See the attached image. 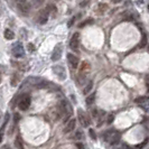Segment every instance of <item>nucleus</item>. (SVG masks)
<instances>
[{
  "label": "nucleus",
  "mask_w": 149,
  "mask_h": 149,
  "mask_svg": "<svg viewBox=\"0 0 149 149\" xmlns=\"http://www.w3.org/2000/svg\"><path fill=\"white\" fill-rule=\"evenodd\" d=\"M103 137H104V140L105 141H108L110 145H118L120 142V139H121V134H120L118 130H114V129H112V130H108V131H105L104 134H103Z\"/></svg>",
  "instance_id": "f257e3e1"
},
{
  "label": "nucleus",
  "mask_w": 149,
  "mask_h": 149,
  "mask_svg": "<svg viewBox=\"0 0 149 149\" xmlns=\"http://www.w3.org/2000/svg\"><path fill=\"white\" fill-rule=\"evenodd\" d=\"M60 109H61V112L62 113H64L65 114V118H70L71 116H72V107L70 104V102L67 101V100H62L60 102Z\"/></svg>",
  "instance_id": "f03ea898"
},
{
  "label": "nucleus",
  "mask_w": 149,
  "mask_h": 149,
  "mask_svg": "<svg viewBox=\"0 0 149 149\" xmlns=\"http://www.w3.org/2000/svg\"><path fill=\"white\" fill-rule=\"evenodd\" d=\"M11 53H13V55L15 57H17V58H20V57L25 56V49H24V47H22V45L20 43L14 44L13 48H11Z\"/></svg>",
  "instance_id": "7ed1b4c3"
},
{
  "label": "nucleus",
  "mask_w": 149,
  "mask_h": 149,
  "mask_svg": "<svg viewBox=\"0 0 149 149\" xmlns=\"http://www.w3.org/2000/svg\"><path fill=\"white\" fill-rule=\"evenodd\" d=\"M53 72L56 74V76L60 79L61 81H64L66 79V71L65 68L61 65H56V66H53Z\"/></svg>",
  "instance_id": "20e7f679"
},
{
  "label": "nucleus",
  "mask_w": 149,
  "mask_h": 149,
  "mask_svg": "<svg viewBox=\"0 0 149 149\" xmlns=\"http://www.w3.org/2000/svg\"><path fill=\"white\" fill-rule=\"evenodd\" d=\"M30 102H31V100H30L29 95H24V97L19 100V102H18V107H19V109H20V110L25 111V110H27V109L29 108Z\"/></svg>",
  "instance_id": "39448f33"
},
{
  "label": "nucleus",
  "mask_w": 149,
  "mask_h": 149,
  "mask_svg": "<svg viewBox=\"0 0 149 149\" xmlns=\"http://www.w3.org/2000/svg\"><path fill=\"white\" fill-rule=\"evenodd\" d=\"M77 118H79V121L81 122V125H82L83 127H88L90 125L89 118L86 117L85 112L83 111L82 109H79L77 110Z\"/></svg>",
  "instance_id": "423d86ee"
},
{
  "label": "nucleus",
  "mask_w": 149,
  "mask_h": 149,
  "mask_svg": "<svg viewBox=\"0 0 149 149\" xmlns=\"http://www.w3.org/2000/svg\"><path fill=\"white\" fill-rule=\"evenodd\" d=\"M62 53H63V45L62 44H57L56 47L54 48L52 54V61L53 62H56L58 61L62 57Z\"/></svg>",
  "instance_id": "0eeeda50"
},
{
  "label": "nucleus",
  "mask_w": 149,
  "mask_h": 149,
  "mask_svg": "<svg viewBox=\"0 0 149 149\" xmlns=\"http://www.w3.org/2000/svg\"><path fill=\"white\" fill-rule=\"evenodd\" d=\"M48 15H49V10L46 8V9H43L40 10L39 15H38V24L40 25H45L47 20H48Z\"/></svg>",
  "instance_id": "6e6552de"
},
{
  "label": "nucleus",
  "mask_w": 149,
  "mask_h": 149,
  "mask_svg": "<svg viewBox=\"0 0 149 149\" xmlns=\"http://www.w3.org/2000/svg\"><path fill=\"white\" fill-rule=\"evenodd\" d=\"M79 45H80V34H79V33H75L74 35L72 36V38H71L70 47H71L73 51H77Z\"/></svg>",
  "instance_id": "1a4fd4ad"
},
{
  "label": "nucleus",
  "mask_w": 149,
  "mask_h": 149,
  "mask_svg": "<svg viewBox=\"0 0 149 149\" xmlns=\"http://www.w3.org/2000/svg\"><path fill=\"white\" fill-rule=\"evenodd\" d=\"M67 61H68L70 65L73 67V68H76V67L79 66V57L73 55V54H71V53L67 54Z\"/></svg>",
  "instance_id": "9d476101"
},
{
  "label": "nucleus",
  "mask_w": 149,
  "mask_h": 149,
  "mask_svg": "<svg viewBox=\"0 0 149 149\" xmlns=\"http://www.w3.org/2000/svg\"><path fill=\"white\" fill-rule=\"evenodd\" d=\"M9 119H10V114L6 113L5 114V119H3V123H2V126L0 128V142L2 141V137H3V134H5V130H6V127H7Z\"/></svg>",
  "instance_id": "9b49d317"
},
{
  "label": "nucleus",
  "mask_w": 149,
  "mask_h": 149,
  "mask_svg": "<svg viewBox=\"0 0 149 149\" xmlns=\"http://www.w3.org/2000/svg\"><path fill=\"white\" fill-rule=\"evenodd\" d=\"M18 9H19V11H20L22 14L27 15V14L29 13V5H28L26 1H22V2L18 3Z\"/></svg>",
  "instance_id": "f8f14e48"
},
{
  "label": "nucleus",
  "mask_w": 149,
  "mask_h": 149,
  "mask_svg": "<svg viewBox=\"0 0 149 149\" xmlns=\"http://www.w3.org/2000/svg\"><path fill=\"white\" fill-rule=\"evenodd\" d=\"M75 126H76V120L75 119H71L67 121L66 126H65V129H64V132L67 134V132H71L72 130H74Z\"/></svg>",
  "instance_id": "ddd939ff"
},
{
  "label": "nucleus",
  "mask_w": 149,
  "mask_h": 149,
  "mask_svg": "<svg viewBox=\"0 0 149 149\" xmlns=\"http://www.w3.org/2000/svg\"><path fill=\"white\" fill-rule=\"evenodd\" d=\"M89 71H90V64H89V62H83L82 64H81L80 73H81V74H86V73H89Z\"/></svg>",
  "instance_id": "4468645a"
},
{
  "label": "nucleus",
  "mask_w": 149,
  "mask_h": 149,
  "mask_svg": "<svg viewBox=\"0 0 149 149\" xmlns=\"http://www.w3.org/2000/svg\"><path fill=\"white\" fill-rule=\"evenodd\" d=\"M148 101H149V97H139L134 100V102L137 104H140V105H143L145 103H147Z\"/></svg>",
  "instance_id": "2eb2a0df"
},
{
  "label": "nucleus",
  "mask_w": 149,
  "mask_h": 149,
  "mask_svg": "<svg viewBox=\"0 0 149 149\" xmlns=\"http://www.w3.org/2000/svg\"><path fill=\"white\" fill-rule=\"evenodd\" d=\"M15 147L17 149H24V143H22V140L20 138V136H18L15 139Z\"/></svg>",
  "instance_id": "dca6fc26"
},
{
  "label": "nucleus",
  "mask_w": 149,
  "mask_h": 149,
  "mask_svg": "<svg viewBox=\"0 0 149 149\" xmlns=\"http://www.w3.org/2000/svg\"><path fill=\"white\" fill-rule=\"evenodd\" d=\"M5 37H6V39H9V40L14 39L15 38V33L10 29H6L5 30Z\"/></svg>",
  "instance_id": "f3484780"
},
{
  "label": "nucleus",
  "mask_w": 149,
  "mask_h": 149,
  "mask_svg": "<svg viewBox=\"0 0 149 149\" xmlns=\"http://www.w3.org/2000/svg\"><path fill=\"white\" fill-rule=\"evenodd\" d=\"M108 9V5L107 3H99V6H97V14H103L105 13V10Z\"/></svg>",
  "instance_id": "a211bd4d"
},
{
  "label": "nucleus",
  "mask_w": 149,
  "mask_h": 149,
  "mask_svg": "<svg viewBox=\"0 0 149 149\" xmlns=\"http://www.w3.org/2000/svg\"><path fill=\"white\" fill-rule=\"evenodd\" d=\"M92 88H93V82H92V81H89L88 84H86V86L83 90V93H84V94H88L90 91L92 90Z\"/></svg>",
  "instance_id": "6ab92c4d"
},
{
  "label": "nucleus",
  "mask_w": 149,
  "mask_h": 149,
  "mask_svg": "<svg viewBox=\"0 0 149 149\" xmlns=\"http://www.w3.org/2000/svg\"><path fill=\"white\" fill-rule=\"evenodd\" d=\"M94 100H95V93H92V94H90L89 97H86V103L91 105L92 103H94Z\"/></svg>",
  "instance_id": "aec40b11"
},
{
  "label": "nucleus",
  "mask_w": 149,
  "mask_h": 149,
  "mask_svg": "<svg viewBox=\"0 0 149 149\" xmlns=\"http://www.w3.org/2000/svg\"><path fill=\"white\" fill-rule=\"evenodd\" d=\"M91 24H93V19L92 18H88L86 20H84V22H82L80 25H79V27L80 28H82V27H84V26H86V25H91Z\"/></svg>",
  "instance_id": "412c9836"
},
{
  "label": "nucleus",
  "mask_w": 149,
  "mask_h": 149,
  "mask_svg": "<svg viewBox=\"0 0 149 149\" xmlns=\"http://www.w3.org/2000/svg\"><path fill=\"white\" fill-rule=\"evenodd\" d=\"M147 45V36H146V34L143 33L142 34V39H141V43L139 44V47H145Z\"/></svg>",
  "instance_id": "4be33fe9"
},
{
  "label": "nucleus",
  "mask_w": 149,
  "mask_h": 149,
  "mask_svg": "<svg viewBox=\"0 0 149 149\" xmlns=\"http://www.w3.org/2000/svg\"><path fill=\"white\" fill-rule=\"evenodd\" d=\"M47 9L49 10V13H52L53 15H55V13H56V7L54 6V5H48V7H47Z\"/></svg>",
  "instance_id": "5701e85b"
},
{
  "label": "nucleus",
  "mask_w": 149,
  "mask_h": 149,
  "mask_svg": "<svg viewBox=\"0 0 149 149\" xmlns=\"http://www.w3.org/2000/svg\"><path fill=\"white\" fill-rule=\"evenodd\" d=\"M84 138V134L81 130H79V131H76V134H75V139H83Z\"/></svg>",
  "instance_id": "b1692460"
},
{
  "label": "nucleus",
  "mask_w": 149,
  "mask_h": 149,
  "mask_svg": "<svg viewBox=\"0 0 149 149\" xmlns=\"http://www.w3.org/2000/svg\"><path fill=\"white\" fill-rule=\"evenodd\" d=\"M89 134H90L91 138H92L93 140H95V139H97V134H95V132H94V130H93V129H90V130H89Z\"/></svg>",
  "instance_id": "393cba45"
},
{
  "label": "nucleus",
  "mask_w": 149,
  "mask_h": 149,
  "mask_svg": "<svg viewBox=\"0 0 149 149\" xmlns=\"http://www.w3.org/2000/svg\"><path fill=\"white\" fill-rule=\"evenodd\" d=\"M33 1H34V2H33V3H34V7H38V6H40V5L43 3L44 0H33Z\"/></svg>",
  "instance_id": "a878e982"
},
{
  "label": "nucleus",
  "mask_w": 149,
  "mask_h": 149,
  "mask_svg": "<svg viewBox=\"0 0 149 149\" xmlns=\"http://www.w3.org/2000/svg\"><path fill=\"white\" fill-rule=\"evenodd\" d=\"M113 120H114V116H113V114H109L107 122H108V123H111V122H113Z\"/></svg>",
  "instance_id": "bb28decb"
},
{
  "label": "nucleus",
  "mask_w": 149,
  "mask_h": 149,
  "mask_svg": "<svg viewBox=\"0 0 149 149\" xmlns=\"http://www.w3.org/2000/svg\"><path fill=\"white\" fill-rule=\"evenodd\" d=\"M20 119V117H19V114L18 113H15V116H14V121H15V123H17L18 121Z\"/></svg>",
  "instance_id": "cd10ccee"
},
{
  "label": "nucleus",
  "mask_w": 149,
  "mask_h": 149,
  "mask_svg": "<svg viewBox=\"0 0 149 149\" xmlns=\"http://www.w3.org/2000/svg\"><path fill=\"white\" fill-rule=\"evenodd\" d=\"M74 22H75V17H73V18H71V20L68 22V24H67V26H68V27H72V25L74 24Z\"/></svg>",
  "instance_id": "c85d7f7f"
},
{
  "label": "nucleus",
  "mask_w": 149,
  "mask_h": 149,
  "mask_svg": "<svg viewBox=\"0 0 149 149\" xmlns=\"http://www.w3.org/2000/svg\"><path fill=\"white\" fill-rule=\"evenodd\" d=\"M147 141H148V139H146V140H145V141L142 142V143H140V145H138V146H136V148L140 149V148H141V147H143V146L146 145V142H147Z\"/></svg>",
  "instance_id": "c756f323"
},
{
  "label": "nucleus",
  "mask_w": 149,
  "mask_h": 149,
  "mask_svg": "<svg viewBox=\"0 0 149 149\" xmlns=\"http://www.w3.org/2000/svg\"><path fill=\"white\" fill-rule=\"evenodd\" d=\"M28 49H29L30 52H34V51H35V47H34V45H33V44H28Z\"/></svg>",
  "instance_id": "7c9ffc66"
},
{
  "label": "nucleus",
  "mask_w": 149,
  "mask_h": 149,
  "mask_svg": "<svg viewBox=\"0 0 149 149\" xmlns=\"http://www.w3.org/2000/svg\"><path fill=\"white\" fill-rule=\"evenodd\" d=\"M76 147H77L79 149H84V146H83L82 143H80V142H79V143H76Z\"/></svg>",
  "instance_id": "2f4dec72"
},
{
  "label": "nucleus",
  "mask_w": 149,
  "mask_h": 149,
  "mask_svg": "<svg viewBox=\"0 0 149 149\" xmlns=\"http://www.w3.org/2000/svg\"><path fill=\"white\" fill-rule=\"evenodd\" d=\"M120 1H121V0H113L114 3H118V2H120Z\"/></svg>",
  "instance_id": "473e14b6"
},
{
  "label": "nucleus",
  "mask_w": 149,
  "mask_h": 149,
  "mask_svg": "<svg viewBox=\"0 0 149 149\" xmlns=\"http://www.w3.org/2000/svg\"><path fill=\"white\" fill-rule=\"evenodd\" d=\"M137 2H138V3H142V0H138Z\"/></svg>",
  "instance_id": "72a5a7b5"
},
{
  "label": "nucleus",
  "mask_w": 149,
  "mask_h": 149,
  "mask_svg": "<svg viewBox=\"0 0 149 149\" xmlns=\"http://www.w3.org/2000/svg\"><path fill=\"white\" fill-rule=\"evenodd\" d=\"M147 90H148V92H149V84H147Z\"/></svg>",
  "instance_id": "f704fd0d"
},
{
  "label": "nucleus",
  "mask_w": 149,
  "mask_h": 149,
  "mask_svg": "<svg viewBox=\"0 0 149 149\" xmlns=\"http://www.w3.org/2000/svg\"><path fill=\"white\" fill-rule=\"evenodd\" d=\"M0 120H1V111H0Z\"/></svg>",
  "instance_id": "c9c22d12"
},
{
  "label": "nucleus",
  "mask_w": 149,
  "mask_h": 149,
  "mask_svg": "<svg viewBox=\"0 0 149 149\" xmlns=\"http://www.w3.org/2000/svg\"><path fill=\"white\" fill-rule=\"evenodd\" d=\"M5 149H10L9 147H5Z\"/></svg>",
  "instance_id": "e433bc0d"
},
{
  "label": "nucleus",
  "mask_w": 149,
  "mask_h": 149,
  "mask_svg": "<svg viewBox=\"0 0 149 149\" xmlns=\"http://www.w3.org/2000/svg\"><path fill=\"white\" fill-rule=\"evenodd\" d=\"M147 80H148V81H149V75H148V76H147Z\"/></svg>",
  "instance_id": "4c0bfd02"
},
{
  "label": "nucleus",
  "mask_w": 149,
  "mask_h": 149,
  "mask_svg": "<svg viewBox=\"0 0 149 149\" xmlns=\"http://www.w3.org/2000/svg\"><path fill=\"white\" fill-rule=\"evenodd\" d=\"M148 11H149V6H148Z\"/></svg>",
  "instance_id": "58836bf2"
},
{
  "label": "nucleus",
  "mask_w": 149,
  "mask_h": 149,
  "mask_svg": "<svg viewBox=\"0 0 149 149\" xmlns=\"http://www.w3.org/2000/svg\"><path fill=\"white\" fill-rule=\"evenodd\" d=\"M148 149H149V148H148Z\"/></svg>",
  "instance_id": "ea45409f"
}]
</instances>
